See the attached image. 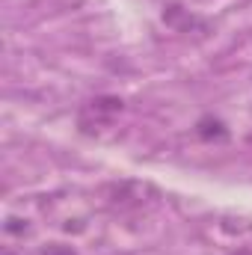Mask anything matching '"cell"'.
Masks as SVG:
<instances>
[{
  "instance_id": "obj_5",
  "label": "cell",
  "mask_w": 252,
  "mask_h": 255,
  "mask_svg": "<svg viewBox=\"0 0 252 255\" xmlns=\"http://www.w3.org/2000/svg\"><path fill=\"white\" fill-rule=\"evenodd\" d=\"M6 255H12V253H6Z\"/></svg>"
},
{
  "instance_id": "obj_4",
  "label": "cell",
  "mask_w": 252,
  "mask_h": 255,
  "mask_svg": "<svg viewBox=\"0 0 252 255\" xmlns=\"http://www.w3.org/2000/svg\"><path fill=\"white\" fill-rule=\"evenodd\" d=\"M45 255H77L71 247H60V244H51L48 250H45Z\"/></svg>"
},
{
  "instance_id": "obj_2",
  "label": "cell",
  "mask_w": 252,
  "mask_h": 255,
  "mask_svg": "<svg viewBox=\"0 0 252 255\" xmlns=\"http://www.w3.org/2000/svg\"><path fill=\"white\" fill-rule=\"evenodd\" d=\"M196 133H199L202 139H226V136H229V128L223 125L220 119H214V116H202V119L196 122Z\"/></svg>"
},
{
  "instance_id": "obj_3",
  "label": "cell",
  "mask_w": 252,
  "mask_h": 255,
  "mask_svg": "<svg viewBox=\"0 0 252 255\" xmlns=\"http://www.w3.org/2000/svg\"><path fill=\"white\" fill-rule=\"evenodd\" d=\"M6 232H9V235H24V232H27V220L9 217V220H6Z\"/></svg>"
},
{
  "instance_id": "obj_1",
  "label": "cell",
  "mask_w": 252,
  "mask_h": 255,
  "mask_svg": "<svg viewBox=\"0 0 252 255\" xmlns=\"http://www.w3.org/2000/svg\"><path fill=\"white\" fill-rule=\"evenodd\" d=\"M119 110H122V101H119V98H95V101H89V104H86L83 119H86V116H92V119H95V125H101V122H110Z\"/></svg>"
}]
</instances>
